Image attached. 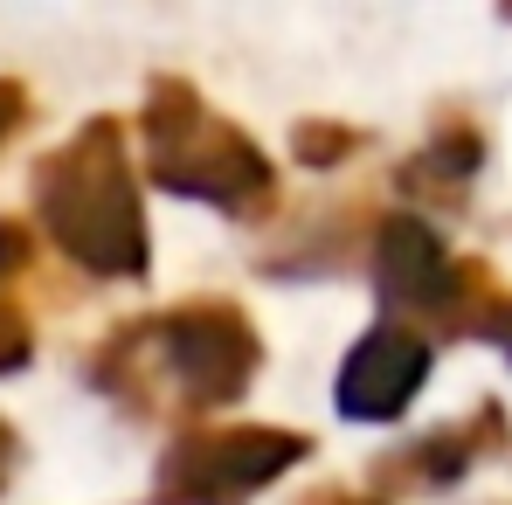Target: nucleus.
Masks as SVG:
<instances>
[{"label": "nucleus", "mask_w": 512, "mask_h": 505, "mask_svg": "<svg viewBox=\"0 0 512 505\" xmlns=\"http://www.w3.org/2000/svg\"><path fill=\"white\" fill-rule=\"evenodd\" d=\"M499 339H512V312H499Z\"/></svg>", "instance_id": "nucleus-9"}, {"label": "nucleus", "mask_w": 512, "mask_h": 505, "mask_svg": "<svg viewBox=\"0 0 512 505\" xmlns=\"http://www.w3.org/2000/svg\"><path fill=\"white\" fill-rule=\"evenodd\" d=\"M42 229L97 277H132L146 263V222L118 173L111 139H77L42 167Z\"/></svg>", "instance_id": "nucleus-1"}, {"label": "nucleus", "mask_w": 512, "mask_h": 505, "mask_svg": "<svg viewBox=\"0 0 512 505\" xmlns=\"http://www.w3.org/2000/svg\"><path fill=\"white\" fill-rule=\"evenodd\" d=\"M423 346L409 333H374V339H360V353L346 360V374H340V402L353 409V416H395L409 395H416V381H423Z\"/></svg>", "instance_id": "nucleus-4"}, {"label": "nucleus", "mask_w": 512, "mask_h": 505, "mask_svg": "<svg viewBox=\"0 0 512 505\" xmlns=\"http://www.w3.org/2000/svg\"><path fill=\"white\" fill-rule=\"evenodd\" d=\"M298 436H270V429H229V436H187L167 457V499H243L263 485L284 457H298Z\"/></svg>", "instance_id": "nucleus-2"}, {"label": "nucleus", "mask_w": 512, "mask_h": 505, "mask_svg": "<svg viewBox=\"0 0 512 505\" xmlns=\"http://www.w3.org/2000/svg\"><path fill=\"white\" fill-rule=\"evenodd\" d=\"M14 277H0V374H14L21 360H28V346H35V333H28V312L14 305V291H7Z\"/></svg>", "instance_id": "nucleus-6"}, {"label": "nucleus", "mask_w": 512, "mask_h": 505, "mask_svg": "<svg viewBox=\"0 0 512 505\" xmlns=\"http://www.w3.org/2000/svg\"><path fill=\"white\" fill-rule=\"evenodd\" d=\"M160 360L187 395H236L250 374V333L236 312H180L160 326Z\"/></svg>", "instance_id": "nucleus-3"}, {"label": "nucleus", "mask_w": 512, "mask_h": 505, "mask_svg": "<svg viewBox=\"0 0 512 505\" xmlns=\"http://www.w3.org/2000/svg\"><path fill=\"white\" fill-rule=\"evenodd\" d=\"M14 457H21V443H14V429L0 422V485H7V471H14Z\"/></svg>", "instance_id": "nucleus-7"}, {"label": "nucleus", "mask_w": 512, "mask_h": 505, "mask_svg": "<svg viewBox=\"0 0 512 505\" xmlns=\"http://www.w3.org/2000/svg\"><path fill=\"white\" fill-rule=\"evenodd\" d=\"M14 118H21V97H14V90H0V139H7V125H14Z\"/></svg>", "instance_id": "nucleus-8"}, {"label": "nucleus", "mask_w": 512, "mask_h": 505, "mask_svg": "<svg viewBox=\"0 0 512 505\" xmlns=\"http://www.w3.org/2000/svg\"><path fill=\"white\" fill-rule=\"evenodd\" d=\"M450 256H443V243L429 236V229H416V222H395L388 229V243H381V284L402 298V305H436L443 291H450Z\"/></svg>", "instance_id": "nucleus-5"}]
</instances>
